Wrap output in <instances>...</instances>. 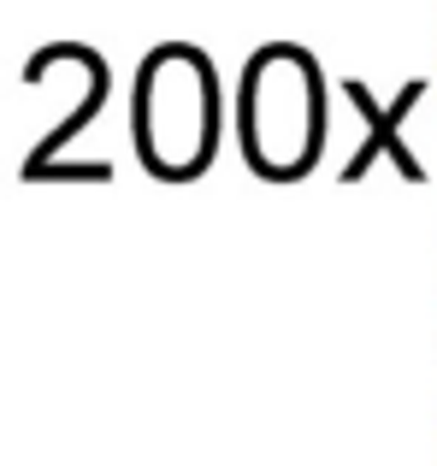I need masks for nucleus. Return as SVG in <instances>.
Masks as SVG:
<instances>
[{
	"instance_id": "2",
	"label": "nucleus",
	"mask_w": 437,
	"mask_h": 466,
	"mask_svg": "<svg viewBox=\"0 0 437 466\" xmlns=\"http://www.w3.org/2000/svg\"><path fill=\"white\" fill-rule=\"evenodd\" d=\"M313 130H320L313 71L296 54L260 59L254 77H249V148H254V159H266L272 154V137H284V171H296L313 154Z\"/></svg>"
},
{
	"instance_id": "1",
	"label": "nucleus",
	"mask_w": 437,
	"mask_h": 466,
	"mask_svg": "<svg viewBox=\"0 0 437 466\" xmlns=\"http://www.w3.org/2000/svg\"><path fill=\"white\" fill-rule=\"evenodd\" d=\"M208 71L189 54H166L142 77V154L160 171H189L208 154Z\"/></svg>"
}]
</instances>
